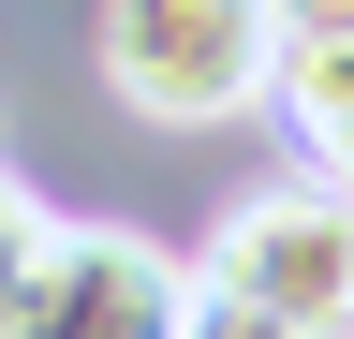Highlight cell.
<instances>
[{
  "label": "cell",
  "instance_id": "obj_4",
  "mask_svg": "<svg viewBox=\"0 0 354 339\" xmlns=\"http://www.w3.org/2000/svg\"><path fill=\"white\" fill-rule=\"evenodd\" d=\"M354 104V0H281V133H325Z\"/></svg>",
  "mask_w": 354,
  "mask_h": 339
},
{
  "label": "cell",
  "instance_id": "obj_6",
  "mask_svg": "<svg viewBox=\"0 0 354 339\" xmlns=\"http://www.w3.org/2000/svg\"><path fill=\"white\" fill-rule=\"evenodd\" d=\"M177 339H295L281 310H251V295H221V280H192V325Z\"/></svg>",
  "mask_w": 354,
  "mask_h": 339
},
{
  "label": "cell",
  "instance_id": "obj_2",
  "mask_svg": "<svg viewBox=\"0 0 354 339\" xmlns=\"http://www.w3.org/2000/svg\"><path fill=\"white\" fill-rule=\"evenodd\" d=\"M192 280L251 295V310H281L295 339H354V206L295 162V177H266V192L221 206V236L192 251Z\"/></svg>",
  "mask_w": 354,
  "mask_h": 339
},
{
  "label": "cell",
  "instance_id": "obj_5",
  "mask_svg": "<svg viewBox=\"0 0 354 339\" xmlns=\"http://www.w3.org/2000/svg\"><path fill=\"white\" fill-rule=\"evenodd\" d=\"M30 251H44V206L15 192V162H0V325H15V280H30Z\"/></svg>",
  "mask_w": 354,
  "mask_h": 339
},
{
  "label": "cell",
  "instance_id": "obj_3",
  "mask_svg": "<svg viewBox=\"0 0 354 339\" xmlns=\"http://www.w3.org/2000/svg\"><path fill=\"white\" fill-rule=\"evenodd\" d=\"M177 325H192V266H177L162 236H133V222H44L0 339H177Z\"/></svg>",
  "mask_w": 354,
  "mask_h": 339
},
{
  "label": "cell",
  "instance_id": "obj_1",
  "mask_svg": "<svg viewBox=\"0 0 354 339\" xmlns=\"http://www.w3.org/2000/svg\"><path fill=\"white\" fill-rule=\"evenodd\" d=\"M88 74L148 133H221V118L281 104V0H104Z\"/></svg>",
  "mask_w": 354,
  "mask_h": 339
},
{
  "label": "cell",
  "instance_id": "obj_7",
  "mask_svg": "<svg viewBox=\"0 0 354 339\" xmlns=\"http://www.w3.org/2000/svg\"><path fill=\"white\" fill-rule=\"evenodd\" d=\"M295 148H310V177H325V192H339V206H354V104H339V118H325V133H295Z\"/></svg>",
  "mask_w": 354,
  "mask_h": 339
}]
</instances>
